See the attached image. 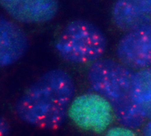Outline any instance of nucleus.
<instances>
[{
  "label": "nucleus",
  "instance_id": "nucleus-1",
  "mask_svg": "<svg viewBox=\"0 0 151 136\" xmlns=\"http://www.w3.org/2000/svg\"><path fill=\"white\" fill-rule=\"evenodd\" d=\"M71 76L62 69L43 74L18 101L16 112L27 124L45 129H56L68 115L75 93Z\"/></svg>",
  "mask_w": 151,
  "mask_h": 136
},
{
  "label": "nucleus",
  "instance_id": "nucleus-2",
  "mask_svg": "<svg viewBox=\"0 0 151 136\" xmlns=\"http://www.w3.org/2000/svg\"><path fill=\"white\" fill-rule=\"evenodd\" d=\"M134 73L121 63L100 59L91 63L87 73L91 88L109 103L117 122L131 129L140 127L146 119L132 99Z\"/></svg>",
  "mask_w": 151,
  "mask_h": 136
},
{
  "label": "nucleus",
  "instance_id": "nucleus-3",
  "mask_svg": "<svg viewBox=\"0 0 151 136\" xmlns=\"http://www.w3.org/2000/svg\"><path fill=\"white\" fill-rule=\"evenodd\" d=\"M107 47L106 38L89 21L76 20L67 25L55 44L59 55L74 64L92 63L101 59Z\"/></svg>",
  "mask_w": 151,
  "mask_h": 136
},
{
  "label": "nucleus",
  "instance_id": "nucleus-4",
  "mask_svg": "<svg viewBox=\"0 0 151 136\" xmlns=\"http://www.w3.org/2000/svg\"><path fill=\"white\" fill-rule=\"evenodd\" d=\"M68 115L79 127L97 133L105 131L114 117L109 103L96 93L82 95L73 100Z\"/></svg>",
  "mask_w": 151,
  "mask_h": 136
},
{
  "label": "nucleus",
  "instance_id": "nucleus-5",
  "mask_svg": "<svg viewBox=\"0 0 151 136\" xmlns=\"http://www.w3.org/2000/svg\"><path fill=\"white\" fill-rule=\"evenodd\" d=\"M119 62L132 70L151 67V24L128 31L116 48Z\"/></svg>",
  "mask_w": 151,
  "mask_h": 136
},
{
  "label": "nucleus",
  "instance_id": "nucleus-6",
  "mask_svg": "<svg viewBox=\"0 0 151 136\" xmlns=\"http://www.w3.org/2000/svg\"><path fill=\"white\" fill-rule=\"evenodd\" d=\"M11 17L20 22L36 24L52 20L58 12V0H0Z\"/></svg>",
  "mask_w": 151,
  "mask_h": 136
},
{
  "label": "nucleus",
  "instance_id": "nucleus-7",
  "mask_svg": "<svg viewBox=\"0 0 151 136\" xmlns=\"http://www.w3.org/2000/svg\"><path fill=\"white\" fill-rule=\"evenodd\" d=\"M112 14L116 26L126 32L151 24V0H117Z\"/></svg>",
  "mask_w": 151,
  "mask_h": 136
},
{
  "label": "nucleus",
  "instance_id": "nucleus-8",
  "mask_svg": "<svg viewBox=\"0 0 151 136\" xmlns=\"http://www.w3.org/2000/svg\"><path fill=\"white\" fill-rule=\"evenodd\" d=\"M25 33L17 24L0 18V67L17 62L27 50Z\"/></svg>",
  "mask_w": 151,
  "mask_h": 136
},
{
  "label": "nucleus",
  "instance_id": "nucleus-9",
  "mask_svg": "<svg viewBox=\"0 0 151 136\" xmlns=\"http://www.w3.org/2000/svg\"><path fill=\"white\" fill-rule=\"evenodd\" d=\"M132 97L139 112L151 120V67L134 73Z\"/></svg>",
  "mask_w": 151,
  "mask_h": 136
},
{
  "label": "nucleus",
  "instance_id": "nucleus-10",
  "mask_svg": "<svg viewBox=\"0 0 151 136\" xmlns=\"http://www.w3.org/2000/svg\"><path fill=\"white\" fill-rule=\"evenodd\" d=\"M108 136H132L134 135V132L132 129L128 127H114L109 130L107 131Z\"/></svg>",
  "mask_w": 151,
  "mask_h": 136
},
{
  "label": "nucleus",
  "instance_id": "nucleus-11",
  "mask_svg": "<svg viewBox=\"0 0 151 136\" xmlns=\"http://www.w3.org/2000/svg\"><path fill=\"white\" fill-rule=\"evenodd\" d=\"M10 132V126L5 119L0 117V136H7Z\"/></svg>",
  "mask_w": 151,
  "mask_h": 136
},
{
  "label": "nucleus",
  "instance_id": "nucleus-12",
  "mask_svg": "<svg viewBox=\"0 0 151 136\" xmlns=\"http://www.w3.org/2000/svg\"><path fill=\"white\" fill-rule=\"evenodd\" d=\"M142 134L145 136H151V120L145 125L142 129Z\"/></svg>",
  "mask_w": 151,
  "mask_h": 136
}]
</instances>
